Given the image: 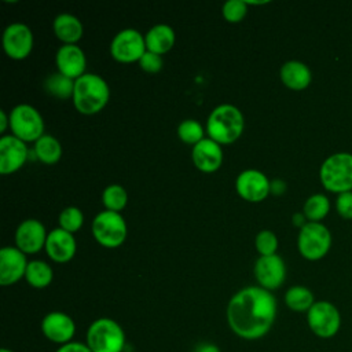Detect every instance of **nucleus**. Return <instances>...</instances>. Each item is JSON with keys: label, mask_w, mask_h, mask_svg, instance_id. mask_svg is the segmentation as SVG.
Here are the masks:
<instances>
[{"label": "nucleus", "mask_w": 352, "mask_h": 352, "mask_svg": "<svg viewBox=\"0 0 352 352\" xmlns=\"http://www.w3.org/2000/svg\"><path fill=\"white\" fill-rule=\"evenodd\" d=\"M29 261L16 246H4L0 250V285L10 286L25 278Z\"/></svg>", "instance_id": "dca6fc26"}, {"label": "nucleus", "mask_w": 352, "mask_h": 352, "mask_svg": "<svg viewBox=\"0 0 352 352\" xmlns=\"http://www.w3.org/2000/svg\"><path fill=\"white\" fill-rule=\"evenodd\" d=\"M84 223V214L77 206H66L59 214V228L74 234Z\"/></svg>", "instance_id": "7c9ffc66"}, {"label": "nucleus", "mask_w": 352, "mask_h": 352, "mask_svg": "<svg viewBox=\"0 0 352 352\" xmlns=\"http://www.w3.org/2000/svg\"><path fill=\"white\" fill-rule=\"evenodd\" d=\"M77 243L73 234L62 230L54 228L48 232L45 241V252L48 257L55 263H67L76 254Z\"/></svg>", "instance_id": "6ab92c4d"}, {"label": "nucleus", "mask_w": 352, "mask_h": 352, "mask_svg": "<svg viewBox=\"0 0 352 352\" xmlns=\"http://www.w3.org/2000/svg\"><path fill=\"white\" fill-rule=\"evenodd\" d=\"M278 304L272 292L260 286L238 290L228 301L226 318L235 336L243 340L263 338L274 326Z\"/></svg>", "instance_id": "f257e3e1"}, {"label": "nucleus", "mask_w": 352, "mask_h": 352, "mask_svg": "<svg viewBox=\"0 0 352 352\" xmlns=\"http://www.w3.org/2000/svg\"><path fill=\"white\" fill-rule=\"evenodd\" d=\"M55 36L63 44H76L82 37V23L72 14H59L52 23Z\"/></svg>", "instance_id": "5701e85b"}, {"label": "nucleus", "mask_w": 352, "mask_h": 352, "mask_svg": "<svg viewBox=\"0 0 352 352\" xmlns=\"http://www.w3.org/2000/svg\"><path fill=\"white\" fill-rule=\"evenodd\" d=\"M221 12L227 22L238 23L245 18L248 12V4L245 0H228L223 4Z\"/></svg>", "instance_id": "473e14b6"}, {"label": "nucleus", "mask_w": 352, "mask_h": 352, "mask_svg": "<svg viewBox=\"0 0 352 352\" xmlns=\"http://www.w3.org/2000/svg\"><path fill=\"white\" fill-rule=\"evenodd\" d=\"M125 333L114 319L99 318L94 320L85 336V344L92 352H122Z\"/></svg>", "instance_id": "39448f33"}, {"label": "nucleus", "mask_w": 352, "mask_h": 352, "mask_svg": "<svg viewBox=\"0 0 352 352\" xmlns=\"http://www.w3.org/2000/svg\"><path fill=\"white\" fill-rule=\"evenodd\" d=\"M253 271L258 286L270 292L279 289L286 279V264L278 254L260 256Z\"/></svg>", "instance_id": "f8f14e48"}, {"label": "nucleus", "mask_w": 352, "mask_h": 352, "mask_svg": "<svg viewBox=\"0 0 352 352\" xmlns=\"http://www.w3.org/2000/svg\"><path fill=\"white\" fill-rule=\"evenodd\" d=\"M254 246L256 250L258 252L260 256H272L276 254L278 249V238L275 232L271 230H261L254 239Z\"/></svg>", "instance_id": "2f4dec72"}, {"label": "nucleus", "mask_w": 352, "mask_h": 352, "mask_svg": "<svg viewBox=\"0 0 352 352\" xmlns=\"http://www.w3.org/2000/svg\"><path fill=\"white\" fill-rule=\"evenodd\" d=\"M126 223L121 213L102 210L92 220V235L95 241L107 249L121 246L126 238Z\"/></svg>", "instance_id": "0eeeda50"}, {"label": "nucleus", "mask_w": 352, "mask_h": 352, "mask_svg": "<svg viewBox=\"0 0 352 352\" xmlns=\"http://www.w3.org/2000/svg\"><path fill=\"white\" fill-rule=\"evenodd\" d=\"M177 136L179 139L186 143V144H191L195 146L197 143H199L204 138V128L202 125L195 121V120H183L179 126H177Z\"/></svg>", "instance_id": "c756f323"}, {"label": "nucleus", "mask_w": 352, "mask_h": 352, "mask_svg": "<svg viewBox=\"0 0 352 352\" xmlns=\"http://www.w3.org/2000/svg\"><path fill=\"white\" fill-rule=\"evenodd\" d=\"M47 230L37 219L23 220L15 231V245L25 254H33L45 248Z\"/></svg>", "instance_id": "2eb2a0df"}, {"label": "nucleus", "mask_w": 352, "mask_h": 352, "mask_svg": "<svg viewBox=\"0 0 352 352\" xmlns=\"http://www.w3.org/2000/svg\"><path fill=\"white\" fill-rule=\"evenodd\" d=\"M195 352H221L219 349L217 345L214 344H210V342H205V344H201Z\"/></svg>", "instance_id": "58836bf2"}, {"label": "nucleus", "mask_w": 352, "mask_h": 352, "mask_svg": "<svg viewBox=\"0 0 352 352\" xmlns=\"http://www.w3.org/2000/svg\"><path fill=\"white\" fill-rule=\"evenodd\" d=\"M55 63L58 73L72 80H77L85 74L87 58L77 44H63L59 47L55 55Z\"/></svg>", "instance_id": "a211bd4d"}, {"label": "nucleus", "mask_w": 352, "mask_h": 352, "mask_svg": "<svg viewBox=\"0 0 352 352\" xmlns=\"http://www.w3.org/2000/svg\"><path fill=\"white\" fill-rule=\"evenodd\" d=\"M110 99V88L103 77L94 73H85L74 80L72 96L73 106L84 116H94L103 110Z\"/></svg>", "instance_id": "f03ea898"}, {"label": "nucleus", "mask_w": 352, "mask_h": 352, "mask_svg": "<svg viewBox=\"0 0 352 352\" xmlns=\"http://www.w3.org/2000/svg\"><path fill=\"white\" fill-rule=\"evenodd\" d=\"M245 128V120L242 111L234 104L216 106L206 121V132L209 139L214 140L220 146L231 144L236 142Z\"/></svg>", "instance_id": "7ed1b4c3"}, {"label": "nucleus", "mask_w": 352, "mask_h": 352, "mask_svg": "<svg viewBox=\"0 0 352 352\" xmlns=\"http://www.w3.org/2000/svg\"><path fill=\"white\" fill-rule=\"evenodd\" d=\"M292 223H293L296 227L302 228V227L308 223V220H307V217H305V214H304L302 212H297V213H294V214L292 216Z\"/></svg>", "instance_id": "4c0bfd02"}, {"label": "nucleus", "mask_w": 352, "mask_h": 352, "mask_svg": "<svg viewBox=\"0 0 352 352\" xmlns=\"http://www.w3.org/2000/svg\"><path fill=\"white\" fill-rule=\"evenodd\" d=\"M10 128L22 142H36L44 135V120L36 107L21 103L10 113Z\"/></svg>", "instance_id": "6e6552de"}, {"label": "nucleus", "mask_w": 352, "mask_h": 352, "mask_svg": "<svg viewBox=\"0 0 352 352\" xmlns=\"http://www.w3.org/2000/svg\"><path fill=\"white\" fill-rule=\"evenodd\" d=\"M279 77L283 85L292 91H302L312 81L311 69L300 60H287L280 66Z\"/></svg>", "instance_id": "412c9836"}, {"label": "nucleus", "mask_w": 352, "mask_h": 352, "mask_svg": "<svg viewBox=\"0 0 352 352\" xmlns=\"http://www.w3.org/2000/svg\"><path fill=\"white\" fill-rule=\"evenodd\" d=\"M322 186L334 194L352 191V154L340 151L330 154L319 168Z\"/></svg>", "instance_id": "20e7f679"}, {"label": "nucleus", "mask_w": 352, "mask_h": 352, "mask_svg": "<svg viewBox=\"0 0 352 352\" xmlns=\"http://www.w3.org/2000/svg\"><path fill=\"white\" fill-rule=\"evenodd\" d=\"M55 352H92L87 344L84 342H67L65 345H60Z\"/></svg>", "instance_id": "c9c22d12"}, {"label": "nucleus", "mask_w": 352, "mask_h": 352, "mask_svg": "<svg viewBox=\"0 0 352 352\" xmlns=\"http://www.w3.org/2000/svg\"><path fill=\"white\" fill-rule=\"evenodd\" d=\"M307 323L316 337L329 340L337 336L341 329V314L330 301H315L307 312Z\"/></svg>", "instance_id": "1a4fd4ad"}, {"label": "nucleus", "mask_w": 352, "mask_h": 352, "mask_svg": "<svg viewBox=\"0 0 352 352\" xmlns=\"http://www.w3.org/2000/svg\"><path fill=\"white\" fill-rule=\"evenodd\" d=\"M144 41H146L147 51L162 56L164 54L170 51L172 47L175 45L176 34H175V30L169 25L158 23V25H154L146 33Z\"/></svg>", "instance_id": "4be33fe9"}, {"label": "nucleus", "mask_w": 352, "mask_h": 352, "mask_svg": "<svg viewBox=\"0 0 352 352\" xmlns=\"http://www.w3.org/2000/svg\"><path fill=\"white\" fill-rule=\"evenodd\" d=\"M7 126H10V116H7L4 110H0V132L4 133Z\"/></svg>", "instance_id": "ea45409f"}, {"label": "nucleus", "mask_w": 352, "mask_h": 352, "mask_svg": "<svg viewBox=\"0 0 352 352\" xmlns=\"http://www.w3.org/2000/svg\"><path fill=\"white\" fill-rule=\"evenodd\" d=\"M146 51L144 37L136 29L118 32L110 44V54L120 63L139 62Z\"/></svg>", "instance_id": "9d476101"}, {"label": "nucleus", "mask_w": 352, "mask_h": 352, "mask_svg": "<svg viewBox=\"0 0 352 352\" xmlns=\"http://www.w3.org/2000/svg\"><path fill=\"white\" fill-rule=\"evenodd\" d=\"M54 278L52 268L41 260H32L28 264L25 279L26 282L34 289H44L47 287Z\"/></svg>", "instance_id": "a878e982"}, {"label": "nucleus", "mask_w": 352, "mask_h": 352, "mask_svg": "<svg viewBox=\"0 0 352 352\" xmlns=\"http://www.w3.org/2000/svg\"><path fill=\"white\" fill-rule=\"evenodd\" d=\"M1 43L8 58L22 60L28 58L33 50V33L28 25L14 22L4 29Z\"/></svg>", "instance_id": "9b49d317"}, {"label": "nucleus", "mask_w": 352, "mask_h": 352, "mask_svg": "<svg viewBox=\"0 0 352 352\" xmlns=\"http://www.w3.org/2000/svg\"><path fill=\"white\" fill-rule=\"evenodd\" d=\"M41 333L51 342L65 345L72 342L76 334V323L67 314L52 311L43 318Z\"/></svg>", "instance_id": "4468645a"}, {"label": "nucleus", "mask_w": 352, "mask_h": 352, "mask_svg": "<svg viewBox=\"0 0 352 352\" xmlns=\"http://www.w3.org/2000/svg\"><path fill=\"white\" fill-rule=\"evenodd\" d=\"M0 352H14V351H11V349H8V348H1Z\"/></svg>", "instance_id": "a19ab883"}, {"label": "nucleus", "mask_w": 352, "mask_h": 352, "mask_svg": "<svg viewBox=\"0 0 352 352\" xmlns=\"http://www.w3.org/2000/svg\"><path fill=\"white\" fill-rule=\"evenodd\" d=\"M286 183L280 179H275L271 182L270 184V192L274 195H282L286 191Z\"/></svg>", "instance_id": "e433bc0d"}, {"label": "nucleus", "mask_w": 352, "mask_h": 352, "mask_svg": "<svg viewBox=\"0 0 352 352\" xmlns=\"http://www.w3.org/2000/svg\"><path fill=\"white\" fill-rule=\"evenodd\" d=\"M330 212V201L324 194L316 192L309 195L302 206V213L305 214L308 221L322 223V220Z\"/></svg>", "instance_id": "bb28decb"}, {"label": "nucleus", "mask_w": 352, "mask_h": 352, "mask_svg": "<svg viewBox=\"0 0 352 352\" xmlns=\"http://www.w3.org/2000/svg\"><path fill=\"white\" fill-rule=\"evenodd\" d=\"M34 155L43 164L54 165L60 160L62 146L58 139L44 133L38 140L34 142Z\"/></svg>", "instance_id": "393cba45"}, {"label": "nucleus", "mask_w": 352, "mask_h": 352, "mask_svg": "<svg viewBox=\"0 0 352 352\" xmlns=\"http://www.w3.org/2000/svg\"><path fill=\"white\" fill-rule=\"evenodd\" d=\"M271 182L257 169L242 170L235 180V190L238 195L248 202H261L270 194Z\"/></svg>", "instance_id": "ddd939ff"}, {"label": "nucleus", "mask_w": 352, "mask_h": 352, "mask_svg": "<svg viewBox=\"0 0 352 352\" xmlns=\"http://www.w3.org/2000/svg\"><path fill=\"white\" fill-rule=\"evenodd\" d=\"M138 63L140 69L144 70L146 73H158L164 66V59L158 54L146 51Z\"/></svg>", "instance_id": "72a5a7b5"}, {"label": "nucleus", "mask_w": 352, "mask_h": 352, "mask_svg": "<svg viewBox=\"0 0 352 352\" xmlns=\"http://www.w3.org/2000/svg\"><path fill=\"white\" fill-rule=\"evenodd\" d=\"M44 87L47 92L55 98L72 99L74 91V80L60 73H54L45 78Z\"/></svg>", "instance_id": "cd10ccee"}, {"label": "nucleus", "mask_w": 352, "mask_h": 352, "mask_svg": "<svg viewBox=\"0 0 352 352\" xmlns=\"http://www.w3.org/2000/svg\"><path fill=\"white\" fill-rule=\"evenodd\" d=\"M331 248V232L323 223L308 221L298 231L297 249L300 254L309 260L316 261L323 258Z\"/></svg>", "instance_id": "423d86ee"}, {"label": "nucleus", "mask_w": 352, "mask_h": 352, "mask_svg": "<svg viewBox=\"0 0 352 352\" xmlns=\"http://www.w3.org/2000/svg\"><path fill=\"white\" fill-rule=\"evenodd\" d=\"M102 202H103L106 210L120 213L126 206L128 194L122 186L110 184L103 190Z\"/></svg>", "instance_id": "c85d7f7f"}, {"label": "nucleus", "mask_w": 352, "mask_h": 352, "mask_svg": "<svg viewBox=\"0 0 352 352\" xmlns=\"http://www.w3.org/2000/svg\"><path fill=\"white\" fill-rule=\"evenodd\" d=\"M285 304L294 312H308L309 308L315 304V296L308 287L302 285H294L286 290Z\"/></svg>", "instance_id": "b1692460"}, {"label": "nucleus", "mask_w": 352, "mask_h": 352, "mask_svg": "<svg viewBox=\"0 0 352 352\" xmlns=\"http://www.w3.org/2000/svg\"><path fill=\"white\" fill-rule=\"evenodd\" d=\"M336 210L342 219L352 220V191L341 192L337 195Z\"/></svg>", "instance_id": "f704fd0d"}, {"label": "nucleus", "mask_w": 352, "mask_h": 352, "mask_svg": "<svg viewBox=\"0 0 352 352\" xmlns=\"http://www.w3.org/2000/svg\"><path fill=\"white\" fill-rule=\"evenodd\" d=\"M191 157L195 168L205 173L216 172L223 164L221 146L209 138H205L192 146Z\"/></svg>", "instance_id": "aec40b11"}, {"label": "nucleus", "mask_w": 352, "mask_h": 352, "mask_svg": "<svg viewBox=\"0 0 352 352\" xmlns=\"http://www.w3.org/2000/svg\"><path fill=\"white\" fill-rule=\"evenodd\" d=\"M26 143L14 135L0 138V172L3 175L14 173L21 169L28 160Z\"/></svg>", "instance_id": "f3484780"}]
</instances>
